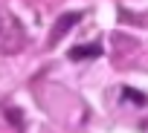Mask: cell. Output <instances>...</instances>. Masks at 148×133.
I'll use <instances>...</instances> for the list:
<instances>
[{"label": "cell", "instance_id": "obj_1", "mask_svg": "<svg viewBox=\"0 0 148 133\" xmlns=\"http://www.w3.org/2000/svg\"><path fill=\"white\" fill-rule=\"evenodd\" d=\"M82 20V12H70V15H61L58 20H55V29L49 32V46H58L61 43V38L73 29V26H76Z\"/></svg>", "mask_w": 148, "mask_h": 133}, {"label": "cell", "instance_id": "obj_2", "mask_svg": "<svg viewBox=\"0 0 148 133\" xmlns=\"http://www.w3.org/2000/svg\"><path fill=\"white\" fill-rule=\"evenodd\" d=\"M96 55H99V46H96V43H90V46H87V43H79V46H73V49H70V58H73V61L96 58Z\"/></svg>", "mask_w": 148, "mask_h": 133}, {"label": "cell", "instance_id": "obj_3", "mask_svg": "<svg viewBox=\"0 0 148 133\" xmlns=\"http://www.w3.org/2000/svg\"><path fill=\"white\" fill-rule=\"evenodd\" d=\"M9 26H15L12 18L6 15V9H0V38H6V35H9Z\"/></svg>", "mask_w": 148, "mask_h": 133}, {"label": "cell", "instance_id": "obj_4", "mask_svg": "<svg viewBox=\"0 0 148 133\" xmlns=\"http://www.w3.org/2000/svg\"><path fill=\"white\" fill-rule=\"evenodd\" d=\"M122 93H125V96H128V98H131V101H136V104H145V96H142V93H139V90H128V87H125V90H122Z\"/></svg>", "mask_w": 148, "mask_h": 133}]
</instances>
